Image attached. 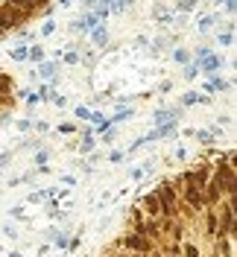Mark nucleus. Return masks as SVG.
I'll return each instance as SVG.
<instances>
[{
  "instance_id": "20e7f679",
  "label": "nucleus",
  "mask_w": 237,
  "mask_h": 257,
  "mask_svg": "<svg viewBox=\"0 0 237 257\" xmlns=\"http://www.w3.org/2000/svg\"><path fill=\"white\" fill-rule=\"evenodd\" d=\"M138 208L143 210L146 219H158V216H161V205H158V196L152 190H146L141 199H138Z\"/></svg>"
},
{
  "instance_id": "c85d7f7f",
  "label": "nucleus",
  "mask_w": 237,
  "mask_h": 257,
  "mask_svg": "<svg viewBox=\"0 0 237 257\" xmlns=\"http://www.w3.org/2000/svg\"><path fill=\"white\" fill-rule=\"evenodd\" d=\"M146 257H164V254H161L158 248H152V251H146Z\"/></svg>"
},
{
  "instance_id": "a878e982",
  "label": "nucleus",
  "mask_w": 237,
  "mask_h": 257,
  "mask_svg": "<svg viewBox=\"0 0 237 257\" xmlns=\"http://www.w3.org/2000/svg\"><path fill=\"white\" fill-rule=\"evenodd\" d=\"M44 199H50L47 193H30V202H44Z\"/></svg>"
},
{
  "instance_id": "7c9ffc66",
  "label": "nucleus",
  "mask_w": 237,
  "mask_h": 257,
  "mask_svg": "<svg viewBox=\"0 0 237 257\" xmlns=\"http://www.w3.org/2000/svg\"><path fill=\"white\" fill-rule=\"evenodd\" d=\"M129 257H146V254H143V251H135V254H129Z\"/></svg>"
},
{
  "instance_id": "6e6552de",
  "label": "nucleus",
  "mask_w": 237,
  "mask_h": 257,
  "mask_svg": "<svg viewBox=\"0 0 237 257\" xmlns=\"http://www.w3.org/2000/svg\"><path fill=\"white\" fill-rule=\"evenodd\" d=\"M199 9V0H176L173 3V12H182V15H190Z\"/></svg>"
},
{
  "instance_id": "393cba45",
  "label": "nucleus",
  "mask_w": 237,
  "mask_h": 257,
  "mask_svg": "<svg viewBox=\"0 0 237 257\" xmlns=\"http://www.w3.org/2000/svg\"><path fill=\"white\" fill-rule=\"evenodd\" d=\"M15 126L21 128V132H30V128H32V120H18Z\"/></svg>"
},
{
  "instance_id": "ddd939ff",
  "label": "nucleus",
  "mask_w": 237,
  "mask_h": 257,
  "mask_svg": "<svg viewBox=\"0 0 237 257\" xmlns=\"http://www.w3.org/2000/svg\"><path fill=\"white\" fill-rule=\"evenodd\" d=\"M27 50H30V44H18V47H12L9 50V56H12V62H27Z\"/></svg>"
},
{
  "instance_id": "4468645a",
  "label": "nucleus",
  "mask_w": 237,
  "mask_h": 257,
  "mask_svg": "<svg viewBox=\"0 0 237 257\" xmlns=\"http://www.w3.org/2000/svg\"><path fill=\"white\" fill-rule=\"evenodd\" d=\"M217 41H220V47H231V44H234V32L231 30H220L217 32Z\"/></svg>"
},
{
  "instance_id": "2eb2a0df",
  "label": "nucleus",
  "mask_w": 237,
  "mask_h": 257,
  "mask_svg": "<svg viewBox=\"0 0 237 257\" xmlns=\"http://www.w3.org/2000/svg\"><path fill=\"white\" fill-rule=\"evenodd\" d=\"M170 56H173V62H179V64H188L190 62V53L185 47H173V53H170Z\"/></svg>"
},
{
  "instance_id": "2f4dec72",
  "label": "nucleus",
  "mask_w": 237,
  "mask_h": 257,
  "mask_svg": "<svg viewBox=\"0 0 237 257\" xmlns=\"http://www.w3.org/2000/svg\"><path fill=\"white\" fill-rule=\"evenodd\" d=\"M9 257H24V254H18V251H12V254H9Z\"/></svg>"
},
{
  "instance_id": "423d86ee",
  "label": "nucleus",
  "mask_w": 237,
  "mask_h": 257,
  "mask_svg": "<svg viewBox=\"0 0 237 257\" xmlns=\"http://www.w3.org/2000/svg\"><path fill=\"white\" fill-rule=\"evenodd\" d=\"M88 38L94 41L97 47H106V44H109V30H106V24H97L94 30L88 32Z\"/></svg>"
},
{
  "instance_id": "bb28decb",
  "label": "nucleus",
  "mask_w": 237,
  "mask_h": 257,
  "mask_svg": "<svg viewBox=\"0 0 237 257\" xmlns=\"http://www.w3.org/2000/svg\"><path fill=\"white\" fill-rule=\"evenodd\" d=\"M123 158H126V155H123L120 149H114V152H111V155H109V161H114V164H117V161H123Z\"/></svg>"
},
{
  "instance_id": "f03ea898",
  "label": "nucleus",
  "mask_w": 237,
  "mask_h": 257,
  "mask_svg": "<svg viewBox=\"0 0 237 257\" xmlns=\"http://www.w3.org/2000/svg\"><path fill=\"white\" fill-rule=\"evenodd\" d=\"M193 64L199 67V73H205V76H217L222 70V59L214 53L211 47H193Z\"/></svg>"
},
{
  "instance_id": "39448f33",
  "label": "nucleus",
  "mask_w": 237,
  "mask_h": 257,
  "mask_svg": "<svg viewBox=\"0 0 237 257\" xmlns=\"http://www.w3.org/2000/svg\"><path fill=\"white\" fill-rule=\"evenodd\" d=\"M35 76L38 79H56L59 76V62L56 59H44L41 64H35Z\"/></svg>"
},
{
  "instance_id": "b1692460",
  "label": "nucleus",
  "mask_w": 237,
  "mask_h": 257,
  "mask_svg": "<svg viewBox=\"0 0 237 257\" xmlns=\"http://www.w3.org/2000/svg\"><path fill=\"white\" fill-rule=\"evenodd\" d=\"M73 132H76L73 123H62V126H59V135H73Z\"/></svg>"
},
{
  "instance_id": "412c9836",
  "label": "nucleus",
  "mask_w": 237,
  "mask_h": 257,
  "mask_svg": "<svg viewBox=\"0 0 237 257\" xmlns=\"http://www.w3.org/2000/svg\"><path fill=\"white\" fill-rule=\"evenodd\" d=\"M50 237H53V242H56L59 248H67V237H64V234H59V231H53Z\"/></svg>"
},
{
  "instance_id": "dca6fc26",
  "label": "nucleus",
  "mask_w": 237,
  "mask_h": 257,
  "mask_svg": "<svg viewBox=\"0 0 237 257\" xmlns=\"http://www.w3.org/2000/svg\"><path fill=\"white\" fill-rule=\"evenodd\" d=\"M3 3H9V6H15V9H24V12H35L32 9V0H3ZM38 15V12H35Z\"/></svg>"
},
{
  "instance_id": "7ed1b4c3",
  "label": "nucleus",
  "mask_w": 237,
  "mask_h": 257,
  "mask_svg": "<svg viewBox=\"0 0 237 257\" xmlns=\"http://www.w3.org/2000/svg\"><path fill=\"white\" fill-rule=\"evenodd\" d=\"M117 245H120V248H126L129 254H135V251H143V254H146V251H152V248H155V242H152V240H146L143 234L129 231V228H126V234L117 240Z\"/></svg>"
},
{
  "instance_id": "cd10ccee",
  "label": "nucleus",
  "mask_w": 237,
  "mask_h": 257,
  "mask_svg": "<svg viewBox=\"0 0 237 257\" xmlns=\"http://www.w3.org/2000/svg\"><path fill=\"white\" fill-rule=\"evenodd\" d=\"M135 44H138V47H149V38H146V35H138Z\"/></svg>"
},
{
  "instance_id": "6ab92c4d",
  "label": "nucleus",
  "mask_w": 237,
  "mask_h": 257,
  "mask_svg": "<svg viewBox=\"0 0 237 257\" xmlns=\"http://www.w3.org/2000/svg\"><path fill=\"white\" fill-rule=\"evenodd\" d=\"M47 99L56 105V108H64V105H67V99H64L62 94H53V91H47Z\"/></svg>"
},
{
  "instance_id": "f8f14e48",
  "label": "nucleus",
  "mask_w": 237,
  "mask_h": 257,
  "mask_svg": "<svg viewBox=\"0 0 237 257\" xmlns=\"http://www.w3.org/2000/svg\"><path fill=\"white\" fill-rule=\"evenodd\" d=\"M129 117H135V111H132V108H123V105H117V114L111 117V126H117V123H126Z\"/></svg>"
},
{
  "instance_id": "f3484780",
  "label": "nucleus",
  "mask_w": 237,
  "mask_h": 257,
  "mask_svg": "<svg viewBox=\"0 0 237 257\" xmlns=\"http://www.w3.org/2000/svg\"><path fill=\"white\" fill-rule=\"evenodd\" d=\"M182 76H185L188 82H193L196 76H199V67H196L193 62H188V64H185V70H182Z\"/></svg>"
},
{
  "instance_id": "c756f323",
  "label": "nucleus",
  "mask_w": 237,
  "mask_h": 257,
  "mask_svg": "<svg viewBox=\"0 0 237 257\" xmlns=\"http://www.w3.org/2000/svg\"><path fill=\"white\" fill-rule=\"evenodd\" d=\"M70 3H73V0H59V6H62V9H67Z\"/></svg>"
},
{
  "instance_id": "aec40b11",
  "label": "nucleus",
  "mask_w": 237,
  "mask_h": 257,
  "mask_svg": "<svg viewBox=\"0 0 237 257\" xmlns=\"http://www.w3.org/2000/svg\"><path fill=\"white\" fill-rule=\"evenodd\" d=\"M53 32H56V21H44V24H41V30H38V35H44V38H47V35H53Z\"/></svg>"
},
{
  "instance_id": "0eeeda50",
  "label": "nucleus",
  "mask_w": 237,
  "mask_h": 257,
  "mask_svg": "<svg viewBox=\"0 0 237 257\" xmlns=\"http://www.w3.org/2000/svg\"><path fill=\"white\" fill-rule=\"evenodd\" d=\"M143 219H146V216H143V210L138 208V205H132V208H129V219H126V228H129V231H138V225H141Z\"/></svg>"
},
{
  "instance_id": "1a4fd4ad",
  "label": "nucleus",
  "mask_w": 237,
  "mask_h": 257,
  "mask_svg": "<svg viewBox=\"0 0 237 257\" xmlns=\"http://www.w3.org/2000/svg\"><path fill=\"white\" fill-rule=\"evenodd\" d=\"M193 138H196L202 146H214V144H217V138H214V132H211V128H193Z\"/></svg>"
},
{
  "instance_id": "f257e3e1",
  "label": "nucleus",
  "mask_w": 237,
  "mask_h": 257,
  "mask_svg": "<svg viewBox=\"0 0 237 257\" xmlns=\"http://www.w3.org/2000/svg\"><path fill=\"white\" fill-rule=\"evenodd\" d=\"M152 193L158 196V205H161V216H170V219H179V190L170 178L158 181V187H152Z\"/></svg>"
},
{
  "instance_id": "4be33fe9",
  "label": "nucleus",
  "mask_w": 237,
  "mask_h": 257,
  "mask_svg": "<svg viewBox=\"0 0 237 257\" xmlns=\"http://www.w3.org/2000/svg\"><path fill=\"white\" fill-rule=\"evenodd\" d=\"M88 114H91V111H88L85 105H76V108H73V117H76L79 123H82V120H88Z\"/></svg>"
},
{
  "instance_id": "a211bd4d",
  "label": "nucleus",
  "mask_w": 237,
  "mask_h": 257,
  "mask_svg": "<svg viewBox=\"0 0 237 257\" xmlns=\"http://www.w3.org/2000/svg\"><path fill=\"white\" fill-rule=\"evenodd\" d=\"M94 62H97V53H94V50H85V53L79 56V64H85V67H91Z\"/></svg>"
},
{
  "instance_id": "9b49d317",
  "label": "nucleus",
  "mask_w": 237,
  "mask_h": 257,
  "mask_svg": "<svg viewBox=\"0 0 237 257\" xmlns=\"http://www.w3.org/2000/svg\"><path fill=\"white\" fill-rule=\"evenodd\" d=\"M94 146H97L94 135H82V144H76V149L82 152V155H91V152H94Z\"/></svg>"
},
{
  "instance_id": "9d476101",
  "label": "nucleus",
  "mask_w": 237,
  "mask_h": 257,
  "mask_svg": "<svg viewBox=\"0 0 237 257\" xmlns=\"http://www.w3.org/2000/svg\"><path fill=\"white\" fill-rule=\"evenodd\" d=\"M47 59V53H44V47H38V44H30V50H27V62L32 64H41Z\"/></svg>"
},
{
  "instance_id": "5701e85b",
  "label": "nucleus",
  "mask_w": 237,
  "mask_h": 257,
  "mask_svg": "<svg viewBox=\"0 0 237 257\" xmlns=\"http://www.w3.org/2000/svg\"><path fill=\"white\" fill-rule=\"evenodd\" d=\"M35 164H38V167L47 164V149H38V152H35Z\"/></svg>"
}]
</instances>
